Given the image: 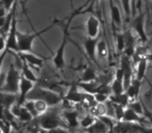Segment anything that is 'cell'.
<instances>
[{"instance_id": "1", "label": "cell", "mask_w": 152, "mask_h": 133, "mask_svg": "<svg viewBox=\"0 0 152 133\" xmlns=\"http://www.w3.org/2000/svg\"><path fill=\"white\" fill-rule=\"evenodd\" d=\"M81 10L82 7L78 8L77 10H75L74 13L72 14V16L69 17L68 19V22L67 24L65 25L63 29V36H62V41H61V44L60 46L58 47L57 49L56 53H55L54 57H53V64L54 66H56L57 69H63L64 66H65V61H64V51H65V47H66V44H67V40H68V28H69V24L72 22V20L77 16V15L81 14Z\"/></svg>"}, {"instance_id": "2", "label": "cell", "mask_w": 152, "mask_h": 133, "mask_svg": "<svg viewBox=\"0 0 152 133\" xmlns=\"http://www.w3.org/2000/svg\"><path fill=\"white\" fill-rule=\"evenodd\" d=\"M27 100H44L49 106H55L62 102V98L58 94L40 86H34L33 89L27 95Z\"/></svg>"}, {"instance_id": "3", "label": "cell", "mask_w": 152, "mask_h": 133, "mask_svg": "<svg viewBox=\"0 0 152 133\" xmlns=\"http://www.w3.org/2000/svg\"><path fill=\"white\" fill-rule=\"evenodd\" d=\"M21 78H22V75L20 74V72L15 68L14 65H10L7 75L5 77L4 85L0 89V91L4 92V93L19 94Z\"/></svg>"}, {"instance_id": "4", "label": "cell", "mask_w": 152, "mask_h": 133, "mask_svg": "<svg viewBox=\"0 0 152 133\" xmlns=\"http://www.w3.org/2000/svg\"><path fill=\"white\" fill-rule=\"evenodd\" d=\"M57 23V21H55L53 24H51L49 27L40 30L39 33H23L18 31V45H19V53H26V52H32V45L33 42L37 36H39L42 33H45L51 29L53 27V25Z\"/></svg>"}, {"instance_id": "5", "label": "cell", "mask_w": 152, "mask_h": 133, "mask_svg": "<svg viewBox=\"0 0 152 133\" xmlns=\"http://www.w3.org/2000/svg\"><path fill=\"white\" fill-rule=\"evenodd\" d=\"M36 121H37L40 129L47 130V131H50V130L55 129V128H58V127H63L64 125L61 117L56 112L51 110H48L46 113L37 117Z\"/></svg>"}, {"instance_id": "6", "label": "cell", "mask_w": 152, "mask_h": 133, "mask_svg": "<svg viewBox=\"0 0 152 133\" xmlns=\"http://www.w3.org/2000/svg\"><path fill=\"white\" fill-rule=\"evenodd\" d=\"M120 68L122 69L124 74V89L126 91L128 89V86L132 84V81L134 79V77H132V57H128L127 55L122 53L120 58Z\"/></svg>"}, {"instance_id": "7", "label": "cell", "mask_w": 152, "mask_h": 133, "mask_svg": "<svg viewBox=\"0 0 152 133\" xmlns=\"http://www.w3.org/2000/svg\"><path fill=\"white\" fill-rule=\"evenodd\" d=\"M17 17L15 16L12 19V23L10 29L7 33V38H6V49L5 50H12L15 52L19 53V45H18V28H17Z\"/></svg>"}, {"instance_id": "8", "label": "cell", "mask_w": 152, "mask_h": 133, "mask_svg": "<svg viewBox=\"0 0 152 133\" xmlns=\"http://www.w3.org/2000/svg\"><path fill=\"white\" fill-rule=\"evenodd\" d=\"M144 20L145 17L142 12H140V14L132 20V29H134V33L138 34L139 38H140V41L143 44L148 42V35H147L146 30H145Z\"/></svg>"}, {"instance_id": "9", "label": "cell", "mask_w": 152, "mask_h": 133, "mask_svg": "<svg viewBox=\"0 0 152 133\" xmlns=\"http://www.w3.org/2000/svg\"><path fill=\"white\" fill-rule=\"evenodd\" d=\"M111 89H112V95H120L125 92L124 89V74L122 69L119 66L115 72V76L111 83Z\"/></svg>"}, {"instance_id": "10", "label": "cell", "mask_w": 152, "mask_h": 133, "mask_svg": "<svg viewBox=\"0 0 152 133\" xmlns=\"http://www.w3.org/2000/svg\"><path fill=\"white\" fill-rule=\"evenodd\" d=\"M33 87H34V83L22 76L20 81V89H19V97H18V101H17V103L19 105H21V106L24 105V103L27 100V95L33 89Z\"/></svg>"}, {"instance_id": "11", "label": "cell", "mask_w": 152, "mask_h": 133, "mask_svg": "<svg viewBox=\"0 0 152 133\" xmlns=\"http://www.w3.org/2000/svg\"><path fill=\"white\" fill-rule=\"evenodd\" d=\"M98 38H88L87 36L86 40L84 41V48L85 51H86L87 56L90 58V61H93L95 65H98L97 58H96V54H97V44H98Z\"/></svg>"}, {"instance_id": "12", "label": "cell", "mask_w": 152, "mask_h": 133, "mask_svg": "<svg viewBox=\"0 0 152 133\" xmlns=\"http://www.w3.org/2000/svg\"><path fill=\"white\" fill-rule=\"evenodd\" d=\"M99 26L100 22L95 16L91 15L86 21V33L88 38H98V33H99Z\"/></svg>"}, {"instance_id": "13", "label": "cell", "mask_w": 152, "mask_h": 133, "mask_svg": "<svg viewBox=\"0 0 152 133\" xmlns=\"http://www.w3.org/2000/svg\"><path fill=\"white\" fill-rule=\"evenodd\" d=\"M78 84H72L68 89L67 94L63 97V99L69 101L70 103L81 104L84 102V92L78 91Z\"/></svg>"}, {"instance_id": "14", "label": "cell", "mask_w": 152, "mask_h": 133, "mask_svg": "<svg viewBox=\"0 0 152 133\" xmlns=\"http://www.w3.org/2000/svg\"><path fill=\"white\" fill-rule=\"evenodd\" d=\"M141 86H142V81L137 79L134 77L132 81V84L128 86V89L125 91V93L127 94V96L129 97L130 101L139 100V96H140L141 92Z\"/></svg>"}, {"instance_id": "15", "label": "cell", "mask_w": 152, "mask_h": 133, "mask_svg": "<svg viewBox=\"0 0 152 133\" xmlns=\"http://www.w3.org/2000/svg\"><path fill=\"white\" fill-rule=\"evenodd\" d=\"M109 2H110V14H111V20H112L113 28H114V26H121L122 15H121L120 8L114 3V0H109Z\"/></svg>"}, {"instance_id": "16", "label": "cell", "mask_w": 152, "mask_h": 133, "mask_svg": "<svg viewBox=\"0 0 152 133\" xmlns=\"http://www.w3.org/2000/svg\"><path fill=\"white\" fill-rule=\"evenodd\" d=\"M134 52H136V38L130 31H127L125 33V49L123 54L132 58Z\"/></svg>"}, {"instance_id": "17", "label": "cell", "mask_w": 152, "mask_h": 133, "mask_svg": "<svg viewBox=\"0 0 152 133\" xmlns=\"http://www.w3.org/2000/svg\"><path fill=\"white\" fill-rule=\"evenodd\" d=\"M146 120V117H142V115H139L137 112H134L132 108L129 107H126L125 112H124L123 117V122H128V123H137V124H142L143 122Z\"/></svg>"}, {"instance_id": "18", "label": "cell", "mask_w": 152, "mask_h": 133, "mask_svg": "<svg viewBox=\"0 0 152 133\" xmlns=\"http://www.w3.org/2000/svg\"><path fill=\"white\" fill-rule=\"evenodd\" d=\"M19 56L22 61H26L29 66H42L44 61L40 57H37L36 55L32 54V52H26V53H19Z\"/></svg>"}, {"instance_id": "19", "label": "cell", "mask_w": 152, "mask_h": 133, "mask_svg": "<svg viewBox=\"0 0 152 133\" xmlns=\"http://www.w3.org/2000/svg\"><path fill=\"white\" fill-rule=\"evenodd\" d=\"M78 117L79 112L77 110H65L63 112V117L65 119L66 123L70 128H76L80 125Z\"/></svg>"}, {"instance_id": "20", "label": "cell", "mask_w": 152, "mask_h": 133, "mask_svg": "<svg viewBox=\"0 0 152 133\" xmlns=\"http://www.w3.org/2000/svg\"><path fill=\"white\" fill-rule=\"evenodd\" d=\"M147 66H148V58H147V56H145L137 65V72H136L137 79L143 81V79L145 78V75H146Z\"/></svg>"}, {"instance_id": "21", "label": "cell", "mask_w": 152, "mask_h": 133, "mask_svg": "<svg viewBox=\"0 0 152 133\" xmlns=\"http://www.w3.org/2000/svg\"><path fill=\"white\" fill-rule=\"evenodd\" d=\"M100 83L96 81H92V82H80L78 83V86L81 87L85 93L87 94H91V95H94L98 92V89H99Z\"/></svg>"}, {"instance_id": "22", "label": "cell", "mask_w": 152, "mask_h": 133, "mask_svg": "<svg viewBox=\"0 0 152 133\" xmlns=\"http://www.w3.org/2000/svg\"><path fill=\"white\" fill-rule=\"evenodd\" d=\"M110 101L114 103V104L121 105L123 107H127L130 102V99L127 96V94L124 92L123 94H120V95H111Z\"/></svg>"}, {"instance_id": "23", "label": "cell", "mask_w": 152, "mask_h": 133, "mask_svg": "<svg viewBox=\"0 0 152 133\" xmlns=\"http://www.w3.org/2000/svg\"><path fill=\"white\" fill-rule=\"evenodd\" d=\"M96 80H97V75H96L95 70L91 66H87L83 72L80 82H92Z\"/></svg>"}, {"instance_id": "24", "label": "cell", "mask_w": 152, "mask_h": 133, "mask_svg": "<svg viewBox=\"0 0 152 133\" xmlns=\"http://www.w3.org/2000/svg\"><path fill=\"white\" fill-rule=\"evenodd\" d=\"M86 131L88 133H107L109 131V129L99 119H97L91 127L86 129Z\"/></svg>"}, {"instance_id": "25", "label": "cell", "mask_w": 152, "mask_h": 133, "mask_svg": "<svg viewBox=\"0 0 152 133\" xmlns=\"http://www.w3.org/2000/svg\"><path fill=\"white\" fill-rule=\"evenodd\" d=\"M23 64H22V76L24 77V78L28 79V80L32 81V82H37L38 79L37 77L34 75V73L31 71V69L29 68V65L26 63V61H22Z\"/></svg>"}, {"instance_id": "26", "label": "cell", "mask_w": 152, "mask_h": 133, "mask_svg": "<svg viewBox=\"0 0 152 133\" xmlns=\"http://www.w3.org/2000/svg\"><path fill=\"white\" fill-rule=\"evenodd\" d=\"M129 108H132L134 112H137L139 115H142L145 117V105L142 104V102L139 100H134V101H130L128 106Z\"/></svg>"}, {"instance_id": "27", "label": "cell", "mask_w": 152, "mask_h": 133, "mask_svg": "<svg viewBox=\"0 0 152 133\" xmlns=\"http://www.w3.org/2000/svg\"><path fill=\"white\" fill-rule=\"evenodd\" d=\"M96 120H97V117H94L91 113H88V115H86L85 117H83V119L80 121V126L86 130L95 123Z\"/></svg>"}, {"instance_id": "28", "label": "cell", "mask_w": 152, "mask_h": 133, "mask_svg": "<svg viewBox=\"0 0 152 133\" xmlns=\"http://www.w3.org/2000/svg\"><path fill=\"white\" fill-rule=\"evenodd\" d=\"M125 49V33L116 34V51L117 53H123Z\"/></svg>"}, {"instance_id": "29", "label": "cell", "mask_w": 152, "mask_h": 133, "mask_svg": "<svg viewBox=\"0 0 152 133\" xmlns=\"http://www.w3.org/2000/svg\"><path fill=\"white\" fill-rule=\"evenodd\" d=\"M97 119H99L100 121L108 127L109 132L110 133L113 132V129H114L115 125H116V123H117V121L114 119V117H109V115H102V117H97Z\"/></svg>"}, {"instance_id": "30", "label": "cell", "mask_w": 152, "mask_h": 133, "mask_svg": "<svg viewBox=\"0 0 152 133\" xmlns=\"http://www.w3.org/2000/svg\"><path fill=\"white\" fill-rule=\"evenodd\" d=\"M96 52H97V56L99 57V58H106L107 55H108V53H109L106 41H104V40L98 41L97 51H96Z\"/></svg>"}, {"instance_id": "31", "label": "cell", "mask_w": 152, "mask_h": 133, "mask_svg": "<svg viewBox=\"0 0 152 133\" xmlns=\"http://www.w3.org/2000/svg\"><path fill=\"white\" fill-rule=\"evenodd\" d=\"M34 102H35V108L38 113V117H39L40 115L46 113L47 111L49 110V107L50 106H49V105L47 104V102H45L44 100H35Z\"/></svg>"}, {"instance_id": "32", "label": "cell", "mask_w": 152, "mask_h": 133, "mask_svg": "<svg viewBox=\"0 0 152 133\" xmlns=\"http://www.w3.org/2000/svg\"><path fill=\"white\" fill-rule=\"evenodd\" d=\"M18 119L20 120L21 122H24V123H27V122H31L33 121V115H31L30 112H29L28 110H27L26 108H25L24 106H22V109H21V112L20 115H19Z\"/></svg>"}, {"instance_id": "33", "label": "cell", "mask_w": 152, "mask_h": 133, "mask_svg": "<svg viewBox=\"0 0 152 133\" xmlns=\"http://www.w3.org/2000/svg\"><path fill=\"white\" fill-rule=\"evenodd\" d=\"M122 10H123L124 16H125L126 20H130L132 17V10H130V0H120Z\"/></svg>"}, {"instance_id": "34", "label": "cell", "mask_w": 152, "mask_h": 133, "mask_svg": "<svg viewBox=\"0 0 152 133\" xmlns=\"http://www.w3.org/2000/svg\"><path fill=\"white\" fill-rule=\"evenodd\" d=\"M23 106L33 115V117H38V113L36 111V108H35V102L33 100H26V102L24 103Z\"/></svg>"}, {"instance_id": "35", "label": "cell", "mask_w": 152, "mask_h": 133, "mask_svg": "<svg viewBox=\"0 0 152 133\" xmlns=\"http://www.w3.org/2000/svg\"><path fill=\"white\" fill-rule=\"evenodd\" d=\"M115 105V115L114 119L116 120L117 122H121L123 121V117H124V112H125V108L126 107H123L121 105Z\"/></svg>"}, {"instance_id": "36", "label": "cell", "mask_w": 152, "mask_h": 133, "mask_svg": "<svg viewBox=\"0 0 152 133\" xmlns=\"http://www.w3.org/2000/svg\"><path fill=\"white\" fill-rule=\"evenodd\" d=\"M94 99H95L96 103H106L110 100V95L102 93H96L94 94Z\"/></svg>"}, {"instance_id": "37", "label": "cell", "mask_w": 152, "mask_h": 133, "mask_svg": "<svg viewBox=\"0 0 152 133\" xmlns=\"http://www.w3.org/2000/svg\"><path fill=\"white\" fill-rule=\"evenodd\" d=\"M16 1L17 0H0V4L8 12V10H12V6L15 5Z\"/></svg>"}, {"instance_id": "38", "label": "cell", "mask_w": 152, "mask_h": 133, "mask_svg": "<svg viewBox=\"0 0 152 133\" xmlns=\"http://www.w3.org/2000/svg\"><path fill=\"white\" fill-rule=\"evenodd\" d=\"M48 133H70L68 130L64 129L63 127H58V128H55V129H52L50 131H48Z\"/></svg>"}, {"instance_id": "39", "label": "cell", "mask_w": 152, "mask_h": 133, "mask_svg": "<svg viewBox=\"0 0 152 133\" xmlns=\"http://www.w3.org/2000/svg\"><path fill=\"white\" fill-rule=\"evenodd\" d=\"M6 49V40L4 38V36L0 35V52L4 51Z\"/></svg>"}, {"instance_id": "40", "label": "cell", "mask_w": 152, "mask_h": 133, "mask_svg": "<svg viewBox=\"0 0 152 133\" xmlns=\"http://www.w3.org/2000/svg\"><path fill=\"white\" fill-rule=\"evenodd\" d=\"M7 55V50H4L2 52V54L0 55V71H1V68H2V65H3V61H4V58L6 57Z\"/></svg>"}, {"instance_id": "41", "label": "cell", "mask_w": 152, "mask_h": 133, "mask_svg": "<svg viewBox=\"0 0 152 133\" xmlns=\"http://www.w3.org/2000/svg\"><path fill=\"white\" fill-rule=\"evenodd\" d=\"M4 110H5V107L0 103V120H1V121H5V117H4Z\"/></svg>"}, {"instance_id": "42", "label": "cell", "mask_w": 152, "mask_h": 133, "mask_svg": "<svg viewBox=\"0 0 152 133\" xmlns=\"http://www.w3.org/2000/svg\"><path fill=\"white\" fill-rule=\"evenodd\" d=\"M6 12H7V10H6L3 6L0 5V18H2V17H5Z\"/></svg>"}, {"instance_id": "43", "label": "cell", "mask_w": 152, "mask_h": 133, "mask_svg": "<svg viewBox=\"0 0 152 133\" xmlns=\"http://www.w3.org/2000/svg\"><path fill=\"white\" fill-rule=\"evenodd\" d=\"M5 22H6V17H2L0 18V29H2L5 25Z\"/></svg>"}, {"instance_id": "44", "label": "cell", "mask_w": 152, "mask_h": 133, "mask_svg": "<svg viewBox=\"0 0 152 133\" xmlns=\"http://www.w3.org/2000/svg\"><path fill=\"white\" fill-rule=\"evenodd\" d=\"M152 96V84H150V87H149V91H148V93H147V97L148 98H150Z\"/></svg>"}, {"instance_id": "45", "label": "cell", "mask_w": 152, "mask_h": 133, "mask_svg": "<svg viewBox=\"0 0 152 133\" xmlns=\"http://www.w3.org/2000/svg\"><path fill=\"white\" fill-rule=\"evenodd\" d=\"M37 133H48V131H47V130H44V129H39V131Z\"/></svg>"}, {"instance_id": "46", "label": "cell", "mask_w": 152, "mask_h": 133, "mask_svg": "<svg viewBox=\"0 0 152 133\" xmlns=\"http://www.w3.org/2000/svg\"><path fill=\"white\" fill-rule=\"evenodd\" d=\"M96 1H99V0H96Z\"/></svg>"}, {"instance_id": "47", "label": "cell", "mask_w": 152, "mask_h": 133, "mask_svg": "<svg viewBox=\"0 0 152 133\" xmlns=\"http://www.w3.org/2000/svg\"><path fill=\"white\" fill-rule=\"evenodd\" d=\"M26 1H28V0H26Z\"/></svg>"}, {"instance_id": "48", "label": "cell", "mask_w": 152, "mask_h": 133, "mask_svg": "<svg viewBox=\"0 0 152 133\" xmlns=\"http://www.w3.org/2000/svg\"><path fill=\"white\" fill-rule=\"evenodd\" d=\"M112 133H114V132H112Z\"/></svg>"}, {"instance_id": "49", "label": "cell", "mask_w": 152, "mask_h": 133, "mask_svg": "<svg viewBox=\"0 0 152 133\" xmlns=\"http://www.w3.org/2000/svg\"><path fill=\"white\" fill-rule=\"evenodd\" d=\"M151 1H152V0H151Z\"/></svg>"}]
</instances>
